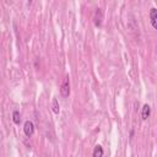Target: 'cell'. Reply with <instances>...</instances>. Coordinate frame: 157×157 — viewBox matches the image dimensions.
Masks as SVG:
<instances>
[{
    "mask_svg": "<svg viewBox=\"0 0 157 157\" xmlns=\"http://www.w3.org/2000/svg\"><path fill=\"white\" fill-rule=\"evenodd\" d=\"M60 94L64 98L69 97V94H70V80H69V76H65L64 81H63V83L60 86Z\"/></svg>",
    "mask_w": 157,
    "mask_h": 157,
    "instance_id": "obj_1",
    "label": "cell"
},
{
    "mask_svg": "<svg viewBox=\"0 0 157 157\" xmlns=\"http://www.w3.org/2000/svg\"><path fill=\"white\" fill-rule=\"evenodd\" d=\"M134 134H135V130H134V129H131V130H130V139H132V137H134Z\"/></svg>",
    "mask_w": 157,
    "mask_h": 157,
    "instance_id": "obj_9",
    "label": "cell"
},
{
    "mask_svg": "<svg viewBox=\"0 0 157 157\" xmlns=\"http://www.w3.org/2000/svg\"><path fill=\"white\" fill-rule=\"evenodd\" d=\"M151 114V107L148 104H144L142 105V109H141V117L144 120H146Z\"/></svg>",
    "mask_w": 157,
    "mask_h": 157,
    "instance_id": "obj_5",
    "label": "cell"
},
{
    "mask_svg": "<svg viewBox=\"0 0 157 157\" xmlns=\"http://www.w3.org/2000/svg\"><path fill=\"white\" fill-rule=\"evenodd\" d=\"M52 109L55 114H59L60 112V107H59V103H58V99L55 97H53V101H52Z\"/></svg>",
    "mask_w": 157,
    "mask_h": 157,
    "instance_id": "obj_7",
    "label": "cell"
},
{
    "mask_svg": "<svg viewBox=\"0 0 157 157\" xmlns=\"http://www.w3.org/2000/svg\"><path fill=\"white\" fill-rule=\"evenodd\" d=\"M103 153H104L103 147L101 145H96L92 152V157H103Z\"/></svg>",
    "mask_w": 157,
    "mask_h": 157,
    "instance_id": "obj_6",
    "label": "cell"
},
{
    "mask_svg": "<svg viewBox=\"0 0 157 157\" xmlns=\"http://www.w3.org/2000/svg\"><path fill=\"white\" fill-rule=\"evenodd\" d=\"M150 22L155 29H157V9L151 7L150 9Z\"/></svg>",
    "mask_w": 157,
    "mask_h": 157,
    "instance_id": "obj_4",
    "label": "cell"
},
{
    "mask_svg": "<svg viewBox=\"0 0 157 157\" xmlns=\"http://www.w3.org/2000/svg\"><path fill=\"white\" fill-rule=\"evenodd\" d=\"M12 121L16 125H18L21 123V114H20L18 110H13V113H12Z\"/></svg>",
    "mask_w": 157,
    "mask_h": 157,
    "instance_id": "obj_8",
    "label": "cell"
},
{
    "mask_svg": "<svg viewBox=\"0 0 157 157\" xmlns=\"http://www.w3.org/2000/svg\"><path fill=\"white\" fill-rule=\"evenodd\" d=\"M23 132L27 137H31L34 134V124L31 120H26L23 124Z\"/></svg>",
    "mask_w": 157,
    "mask_h": 157,
    "instance_id": "obj_3",
    "label": "cell"
},
{
    "mask_svg": "<svg viewBox=\"0 0 157 157\" xmlns=\"http://www.w3.org/2000/svg\"><path fill=\"white\" fill-rule=\"evenodd\" d=\"M102 21H103V10L101 7H97L94 11V15H93V23L96 27H101Z\"/></svg>",
    "mask_w": 157,
    "mask_h": 157,
    "instance_id": "obj_2",
    "label": "cell"
}]
</instances>
